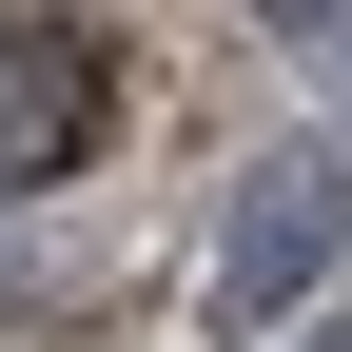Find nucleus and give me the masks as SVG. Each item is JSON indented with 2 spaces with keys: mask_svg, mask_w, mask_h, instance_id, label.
<instances>
[{
  "mask_svg": "<svg viewBox=\"0 0 352 352\" xmlns=\"http://www.w3.org/2000/svg\"><path fill=\"white\" fill-rule=\"evenodd\" d=\"M333 254H352V157H333V138H274V157L235 176V215H215V314H235V333L314 314Z\"/></svg>",
  "mask_w": 352,
  "mask_h": 352,
  "instance_id": "1",
  "label": "nucleus"
},
{
  "mask_svg": "<svg viewBox=\"0 0 352 352\" xmlns=\"http://www.w3.org/2000/svg\"><path fill=\"white\" fill-rule=\"evenodd\" d=\"M98 138H118V39L78 0H0V196L78 176Z\"/></svg>",
  "mask_w": 352,
  "mask_h": 352,
  "instance_id": "2",
  "label": "nucleus"
},
{
  "mask_svg": "<svg viewBox=\"0 0 352 352\" xmlns=\"http://www.w3.org/2000/svg\"><path fill=\"white\" fill-rule=\"evenodd\" d=\"M254 39H294V59H352V0H235Z\"/></svg>",
  "mask_w": 352,
  "mask_h": 352,
  "instance_id": "3",
  "label": "nucleus"
},
{
  "mask_svg": "<svg viewBox=\"0 0 352 352\" xmlns=\"http://www.w3.org/2000/svg\"><path fill=\"white\" fill-rule=\"evenodd\" d=\"M314 352H352V294H333V314H314Z\"/></svg>",
  "mask_w": 352,
  "mask_h": 352,
  "instance_id": "4",
  "label": "nucleus"
}]
</instances>
